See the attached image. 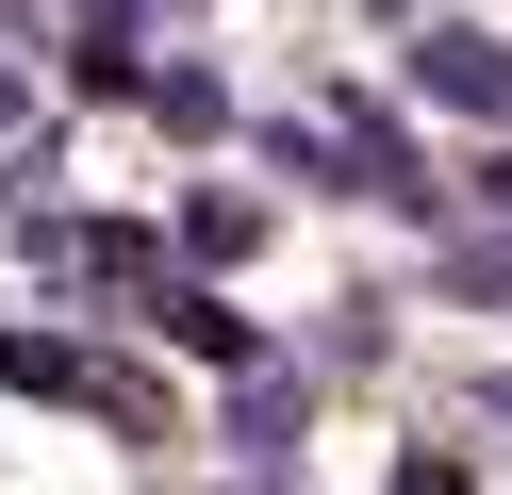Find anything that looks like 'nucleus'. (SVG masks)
<instances>
[{
	"mask_svg": "<svg viewBox=\"0 0 512 495\" xmlns=\"http://www.w3.org/2000/svg\"><path fill=\"white\" fill-rule=\"evenodd\" d=\"M0 380H17V396H100V413H149V396L116 380L100 347H67V330H0Z\"/></svg>",
	"mask_w": 512,
	"mask_h": 495,
	"instance_id": "nucleus-1",
	"label": "nucleus"
},
{
	"mask_svg": "<svg viewBox=\"0 0 512 495\" xmlns=\"http://www.w3.org/2000/svg\"><path fill=\"white\" fill-rule=\"evenodd\" d=\"M149 314H166V330H182V347H199V363H232V380H265V330H248V314H232V297H215V281H166V297H149Z\"/></svg>",
	"mask_w": 512,
	"mask_h": 495,
	"instance_id": "nucleus-2",
	"label": "nucleus"
},
{
	"mask_svg": "<svg viewBox=\"0 0 512 495\" xmlns=\"http://www.w3.org/2000/svg\"><path fill=\"white\" fill-rule=\"evenodd\" d=\"M430 99H463V116H512V50H496V33H430Z\"/></svg>",
	"mask_w": 512,
	"mask_h": 495,
	"instance_id": "nucleus-3",
	"label": "nucleus"
},
{
	"mask_svg": "<svg viewBox=\"0 0 512 495\" xmlns=\"http://www.w3.org/2000/svg\"><path fill=\"white\" fill-rule=\"evenodd\" d=\"M149 116H166V132H232V83H215V66H166V83H149Z\"/></svg>",
	"mask_w": 512,
	"mask_h": 495,
	"instance_id": "nucleus-4",
	"label": "nucleus"
},
{
	"mask_svg": "<svg viewBox=\"0 0 512 495\" xmlns=\"http://www.w3.org/2000/svg\"><path fill=\"white\" fill-rule=\"evenodd\" d=\"M397 495H463V462H446V446H413V462H397Z\"/></svg>",
	"mask_w": 512,
	"mask_h": 495,
	"instance_id": "nucleus-5",
	"label": "nucleus"
}]
</instances>
